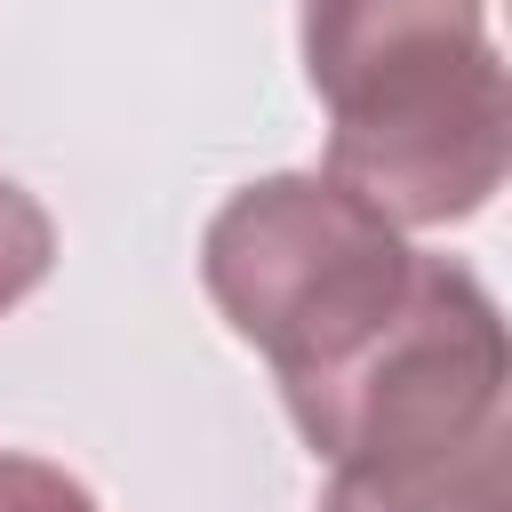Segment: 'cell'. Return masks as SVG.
Listing matches in <instances>:
<instances>
[{"instance_id": "obj_1", "label": "cell", "mask_w": 512, "mask_h": 512, "mask_svg": "<svg viewBox=\"0 0 512 512\" xmlns=\"http://www.w3.org/2000/svg\"><path fill=\"white\" fill-rule=\"evenodd\" d=\"M200 280L232 336L272 360L312 456L440 352L504 320L472 264L408 248L392 216L320 168L240 184L200 232Z\"/></svg>"}, {"instance_id": "obj_2", "label": "cell", "mask_w": 512, "mask_h": 512, "mask_svg": "<svg viewBox=\"0 0 512 512\" xmlns=\"http://www.w3.org/2000/svg\"><path fill=\"white\" fill-rule=\"evenodd\" d=\"M304 80L328 104L320 176L400 232L496 200L512 96L480 0H304Z\"/></svg>"}, {"instance_id": "obj_3", "label": "cell", "mask_w": 512, "mask_h": 512, "mask_svg": "<svg viewBox=\"0 0 512 512\" xmlns=\"http://www.w3.org/2000/svg\"><path fill=\"white\" fill-rule=\"evenodd\" d=\"M320 512H512V416L456 448L328 464Z\"/></svg>"}, {"instance_id": "obj_4", "label": "cell", "mask_w": 512, "mask_h": 512, "mask_svg": "<svg viewBox=\"0 0 512 512\" xmlns=\"http://www.w3.org/2000/svg\"><path fill=\"white\" fill-rule=\"evenodd\" d=\"M48 264H56V224H48V208H40L16 176H0V312H16V304L48 280Z\"/></svg>"}, {"instance_id": "obj_5", "label": "cell", "mask_w": 512, "mask_h": 512, "mask_svg": "<svg viewBox=\"0 0 512 512\" xmlns=\"http://www.w3.org/2000/svg\"><path fill=\"white\" fill-rule=\"evenodd\" d=\"M0 512H96V496H88L64 464L0 448Z\"/></svg>"}]
</instances>
